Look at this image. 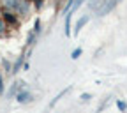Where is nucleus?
<instances>
[{
	"label": "nucleus",
	"instance_id": "nucleus-8",
	"mask_svg": "<svg viewBox=\"0 0 127 113\" xmlns=\"http://www.w3.org/2000/svg\"><path fill=\"white\" fill-rule=\"evenodd\" d=\"M102 2H104V0H90V4H88V5H90L92 9H99Z\"/></svg>",
	"mask_w": 127,
	"mask_h": 113
},
{
	"label": "nucleus",
	"instance_id": "nucleus-1",
	"mask_svg": "<svg viewBox=\"0 0 127 113\" xmlns=\"http://www.w3.org/2000/svg\"><path fill=\"white\" fill-rule=\"evenodd\" d=\"M118 2H120V0H104V2L101 4V7L97 9L99 16H104V14H108L109 11H113V9L118 5Z\"/></svg>",
	"mask_w": 127,
	"mask_h": 113
},
{
	"label": "nucleus",
	"instance_id": "nucleus-11",
	"mask_svg": "<svg viewBox=\"0 0 127 113\" xmlns=\"http://www.w3.org/2000/svg\"><path fill=\"white\" fill-rule=\"evenodd\" d=\"M79 55H81V48H76V50L71 53V58H72V60H76V58H79Z\"/></svg>",
	"mask_w": 127,
	"mask_h": 113
},
{
	"label": "nucleus",
	"instance_id": "nucleus-4",
	"mask_svg": "<svg viewBox=\"0 0 127 113\" xmlns=\"http://www.w3.org/2000/svg\"><path fill=\"white\" fill-rule=\"evenodd\" d=\"M2 14H4V21H5V23H12V25L16 23V16H14L12 12H9V11H4Z\"/></svg>",
	"mask_w": 127,
	"mask_h": 113
},
{
	"label": "nucleus",
	"instance_id": "nucleus-3",
	"mask_svg": "<svg viewBox=\"0 0 127 113\" xmlns=\"http://www.w3.org/2000/svg\"><path fill=\"white\" fill-rule=\"evenodd\" d=\"M88 20H90L88 16H83V18H79V20H78V23H76V30H74V36H78V34H79V30H81V28L88 23Z\"/></svg>",
	"mask_w": 127,
	"mask_h": 113
},
{
	"label": "nucleus",
	"instance_id": "nucleus-15",
	"mask_svg": "<svg viewBox=\"0 0 127 113\" xmlns=\"http://www.w3.org/2000/svg\"><path fill=\"white\" fill-rule=\"evenodd\" d=\"M0 14H2V9H0Z\"/></svg>",
	"mask_w": 127,
	"mask_h": 113
},
{
	"label": "nucleus",
	"instance_id": "nucleus-2",
	"mask_svg": "<svg viewBox=\"0 0 127 113\" xmlns=\"http://www.w3.org/2000/svg\"><path fill=\"white\" fill-rule=\"evenodd\" d=\"M16 99H18V103H28V101H32V94L21 88L18 94H16Z\"/></svg>",
	"mask_w": 127,
	"mask_h": 113
},
{
	"label": "nucleus",
	"instance_id": "nucleus-14",
	"mask_svg": "<svg viewBox=\"0 0 127 113\" xmlns=\"http://www.w3.org/2000/svg\"><path fill=\"white\" fill-rule=\"evenodd\" d=\"M90 97H92L90 94H81V101H88Z\"/></svg>",
	"mask_w": 127,
	"mask_h": 113
},
{
	"label": "nucleus",
	"instance_id": "nucleus-10",
	"mask_svg": "<svg viewBox=\"0 0 127 113\" xmlns=\"http://www.w3.org/2000/svg\"><path fill=\"white\" fill-rule=\"evenodd\" d=\"M67 92H69V88H65V90H62V92H60V94L57 95V97H55V99H53V101L50 103V106H55V104H57V101H58V99L62 97V95H64V94H67Z\"/></svg>",
	"mask_w": 127,
	"mask_h": 113
},
{
	"label": "nucleus",
	"instance_id": "nucleus-6",
	"mask_svg": "<svg viewBox=\"0 0 127 113\" xmlns=\"http://www.w3.org/2000/svg\"><path fill=\"white\" fill-rule=\"evenodd\" d=\"M23 60H25V57H20L18 60H16V64H14V69H12V73H14V74H16V73L20 71V67H21V64H23Z\"/></svg>",
	"mask_w": 127,
	"mask_h": 113
},
{
	"label": "nucleus",
	"instance_id": "nucleus-9",
	"mask_svg": "<svg viewBox=\"0 0 127 113\" xmlns=\"http://www.w3.org/2000/svg\"><path fill=\"white\" fill-rule=\"evenodd\" d=\"M81 4H83V0H72V7H71V11H69V12L72 14V12H74L79 5H81Z\"/></svg>",
	"mask_w": 127,
	"mask_h": 113
},
{
	"label": "nucleus",
	"instance_id": "nucleus-12",
	"mask_svg": "<svg viewBox=\"0 0 127 113\" xmlns=\"http://www.w3.org/2000/svg\"><path fill=\"white\" fill-rule=\"evenodd\" d=\"M4 30H5V21L0 20V34H4Z\"/></svg>",
	"mask_w": 127,
	"mask_h": 113
},
{
	"label": "nucleus",
	"instance_id": "nucleus-13",
	"mask_svg": "<svg viewBox=\"0 0 127 113\" xmlns=\"http://www.w3.org/2000/svg\"><path fill=\"white\" fill-rule=\"evenodd\" d=\"M4 94V81H2V74H0V95Z\"/></svg>",
	"mask_w": 127,
	"mask_h": 113
},
{
	"label": "nucleus",
	"instance_id": "nucleus-7",
	"mask_svg": "<svg viewBox=\"0 0 127 113\" xmlns=\"http://www.w3.org/2000/svg\"><path fill=\"white\" fill-rule=\"evenodd\" d=\"M117 108H118V110H120L122 113H125V111H127V103H125V101H120V99H118V101H117Z\"/></svg>",
	"mask_w": 127,
	"mask_h": 113
},
{
	"label": "nucleus",
	"instance_id": "nucleus-5",
	"mask_svg": "<svg viewBox=\"0 0 127 113\" xmlns=\"http://www.w3.org/2000/svg\"><path fill=\"white\" fill-rule=\"evenodd\" d=\"M65 36H71V12L65 16Z\"/></svg>",
	"mask_w": 127,
	"mask_h": 113
}]
</instances>
